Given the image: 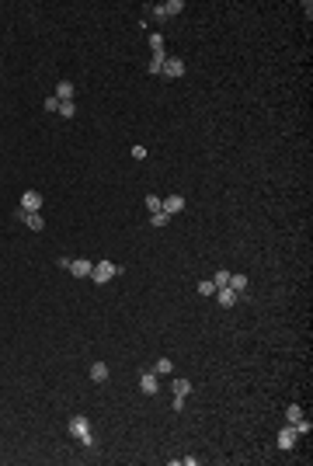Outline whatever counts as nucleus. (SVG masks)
Returning <instances> with one entry per match:
<instances>
[{
  "label": "nucleus",
  "mask_w": 313,
  "mask_h": 466,
  "mask_svg": "<svg viewBox=\"0 0 313 466\" xmlns=\"http://www.w3.org/2000/svg\"><path fill=\"white\" fill-rule=\"evenodd\" d=\"M94 272V261H70V275L74 278H87Z\"/></svg>",
  "instance_id": "nucleus-9"
},
{
  "label": "nucleus",
  "mask_w": 313,
  "mask_h": 466,
  "mask_svg": "<svg viewBox=\"0 0 313 466\" xmlns=\"http://www.w3.org/2000/svg\"><path fill=\"white\" fill-rule=\"evenodd\" d=\"M216 300H220V306H223V310H230V306H236V300H240V296H236L234 289H216Z\"/></svg>",
  "instance_id": "nucleus-11"
},
{
  "label": "nucleus",
  "mask_w": 313,
  "mask_h": 466,
  "mask_svg": "<svg viewBox=\"0 0 313 466\" xmlns=\"http://www.w3.org/2000/svg\"><path fill=\"white\" fill-rule=\"evenodd\" d=\"M164 63H167V52H154V60H150V66H146V70H150V74H160V70H164Z\"/></svg>",
  "instance_id": "nucleus-17"
},
{
  "label": "nucleus",
  "mask_w": 313,
  "mask_h": 466,
  "mask_svg": "<svg viewBox=\"0 0 313 466\" xmlns=\"http://www.w3.org/2000/svg\"><path fill=\"white\" fill-rule=\"evenodd\" d=\"M115 275H122V268H118V264H112V261H94V272H90V278H94L98 286L112 282Z\"/></svg>",
  "instance_id": "nucleus-2"
},
{
  "label": "nucleus",
  "mask_w": 313,
  "mask_h": 466,
  "mask_svg": "<svg viewBox=\"0 0 313 466\" xmlns=\"http://www.w3.org/2000/svg\"><path fill=\"white\" fill-rule=\"evenodd\" d=\"M300 418H303V407H300V404H289V407H286V421L292 424V421H300Z\"/></svg>",
  "instance_id": "nucleus-20"
},
{
  "label": "nucleus",
  "mask_w": 313,
  "mask_h": 466,
  "mask_svg": "<svg viewBox=\"0 0 313 466\" xmlns=\"http://www.w3.org/2000/svg\"><path fill=\"white\" fill-rule=\"evenodd\" d=\"M70 435H74L77 442H84V449H90V446H94V435H90V421H87L84 414H74V418H70Z\"/></svg>",
  "instance_id": "nucleus-1"
},
{
  "label": "nucleus",
  "mask_w": 313,
  "mask_h": 466,
  "mask_svg": "<svg viewBox=\"0 0 313 466\" xmlns=\"http://www.w3.org/2000/svg\"><path fill=\"white\" fill-rule=\"evenodd\" d=\"M60 115H63V118H74V115H77V104H74V101H60Z\"/></svg>",
  "instance_id": "nucleus-23"
},
{
  "label": "nucleus",
  "mask_w": 313,
  "mask_h": 466,
  "mask_svg": "<svg viewBox=\"0 0 313 466\" xmlns=\"http://www.w3.org/2000/svg\"><path fill=\"white\" fill-rule=\"evenodd\" d=\"M292 446H296V432H292V424H289V428H278V449L289 452Z\"/></svg>",
  "instance_id": "nucleus-10"
},
{
  "label": "nucleus",
  "mask_w": 313,
  "mask_h": 466,
  "mask_svg": "<svg viewBox=\"0 0 313 466\" xmlns=\"http://www.w3.org/2000/svg\"><path fill=\"white\" fill-rule=\"evenodd\" d=\"M129 154H132V160H143V156H146V146H140V143H136Z\"/></svg>",
  "instance_id": "nucleus-27"
},
{
  "label": "nucleus",
  "mask_w": 313,
  "mask_h": 466,
  "mask_svg": "<svg viewBox=\"0 0 313 466\" xmlns=\"http://www.w3.org/2000/svg\"><path fill=\"white\" fill-rule=\"evenodd\" d=\"M160 209H164V212H167V216H178V212H181V209H184V195H167V198H164V206H160Z\"/></svg>",
  "instance_id": "nucleus-7"
},
{
  "label": "nucleus",
  "mask_w": 313,
  "mask_h": 466,
  "mask_svg": "<svg viewBox=\"0 0 313 466\" xmlns=\"http://www.w3.org/2000/svg\"><path fill=\"white\" fill-rule=\"evenodd\" d=\"M209 282H212L216 289H226V286H230V272H226V268H220V272H216V275H212Z\"/></svg>",
  "instance_id": "nucleus-15"
},
{
  "label": "nucleus",
  "mask_w": 313,
  "mask_h": 466,
  "mask_svg": "<svg viewBox=\"0 0 313 466\" xmlns=\"http://www.w3.org/2000/svg\"><path fill=\"white\" fill-rule=\"evenodd\" d=\"M160 74H164L167 80H178V77H184V63H181L178 56H170V60L164 63V70H160Z\"/></svg>",
  "instance_id": "nucleus-5"
},
{
  "label": "nucleus",
  "mask_w": 313,
  "mask_h": 466,
  "mask_svg": "<svg viewBox=\"0 0 313 466\" xmlns=\"http://www.w3.org/2000/svg\"><path fill=\"white\" fill-rule=\"evenodd\" d=\"M167 223H170V216H167L164 209H160V212H154V216H150V226H156V230H160V226H167Z\"/></svg>",
  "instance_id": "nucleus-21"
},
{
  "label": "nucleus",
  "mask_w": 313,
  "mask_h": 466,
  "mask_svg": "<svg viewBox=\"0 0 313 466\" xmlns=\"http://www.w3.org/2000/svg\"><path fill=\"white\" fill-rule=\"evenodd\" d=\"M181 10H184L181 0H167V4H156V7H154L156 18H174V14H181Z\"/></svg>",
  "instance_id": "nucleus-4"
},
{
  "label": "nucleus",
  "mask_w": 313,
  "mask_h": 466,
  "mask_svg": "<svg viewBox=\"0 0 313 466\" xmlns=\"http://www.w3.org/2000/svg\"><path fill=\"white\" fill-rule=\"evenodd\" d=\"M292 432H296V435H310V432H313L310 418H300V421H292Z\"/></svg>",
  "instance_id": "nucleus-18"
},
{
  "label": "nucleus",
  "mask_w": 313,
  "mask_h": 466,
  "mask_svg": "<svg viewBox=\"0 0 313 466\" xmlns=\"http://www.w3.org/2000/svg\"><path fill=\"white\" fill-rule=\"evenodd\" d=\"M150 49L154 52H164V35H150Z\"/></svg>",
  "instance_id": "nucleus-25"
},
{
  "label": "nucleus",
  "mask_w": 313,
  "mask_h": 466,
  "mask_svg": "<svg viewBox=\"0 0 313 466\" xmlns=\"http://www.w3.org/2000/svg\"><path fill=\"white\" fill-rule=\"evenodd\" d=\"M198 296H216V286L206 278V282H198Z\"/></svg>",
  "instance_id": "nucleus-24"
},
{
  "label": "nucleus",
  "mask_w": 313,
  "mask_h": 466,
  "mask_svg": "<svg viewBox=\"0 0 313 466\" xmlns=\"http://www.w3.org/2000/svg\"><path fill=\"white\" fill-rule=\"evenodd\" d=\"M18 220H21V223H28V230H46V220H42V216H38V212H24V209H21V212H18Z\"/></svg>",
  "instance_id": "nucleus-8"
},
{
  "label": "nucleus",
  "mask_w": 313,
  "mask_h": 466,
  "mask_svg": "<svg viewBox=\"0 0 313 466\" xmlns=\"http://www.w3.org/2000/svg\"><path fill=\"white\" fill-rule=\"evenodd\" d=\"M90 380H94V383H104V380H108V366H104V362H94V366H90Z\"/></svg>",
  "instance_id": "nucleus-13"
},
{
  "label": "nucleus",
  "mask_w": 313,
  "mask_h": 466,
  "mask_svg": "<svg viewBox=\"0 0 313 466\" xmlns=\"http://www.w3.org/2000/svg\"><path fill=\"white\" fill-rule=\"evenodd\" d=\"M154 372H156V376H170V372H174V362H170V358H156Z\"/></svg>",
  "instance_id": "nucleus-16"
},
{
  "label": "nucleus",
  "mask_w": 313,
  "mask_h": 466,
  "mask_svg": "<svg viewBox=\"0 0 313 466\" xmlns=\"http://www.w3.org/2000/svg\"><path fill=\"white\" fill-rule=\"evenodd\" d=\"M56 98L60 101H74V80H60L56 84Z\"/></svg>",
  "instance_id": "nucleus-12"
},
{
  "label": "nucleus",
  "mask_w": 313,
  "mask_h": 466,
  "mask_svg": "<svg viewBox=\"0 0 313 466\" xmlns=\"http://www.w3.org/2000/svg\"><path fill=\"white\" fill-rule=\"evenodd\" d=\"M226 289H234L236 296H240V292L247 289V275H240V272H236V275H230V286H226Z\"/></svg>",
  "instance_id": "nucleus-14"
},
{
  "label": "nucleus",
  "mask_w": 313,
  "mask_h": 466,
  "mask_svg": "<svg viewBox=\"0 0 313 466\" xmlns=\"http://www.w3.org/2000/svg\"><path fill=\"white\" fill-rule=\"evenodd\" d=\"M192 393V383L188 380H174V396H188Z\"/></svg>",
  "instance_id": "nucleus-22"
},
{
  "label": "nucleus",
  "mask_w": 313,
  "mask_h": 466,
  "mask_svg": "<svg viewBox=\"0 0 313 466\" xmlns=\"http://www.w3.org/2000/svg\"><path fill=\"white\" fill-rule=\"evenodd\" d=\"M46 112H60V98H56V94L46 98Z\"/></svg>",
  "instance_id": "nucleus-26"
},
{
  "label": "nucleus",
  "mask_w": 313,
  "mask_h": 466,
  "mask_svg": "<svg viewBox=\"0 0 313 466\" xmlns=\"http://www.w3.org/2000/svg\"><path fill=\"white\" fill-rule=\"evenodd\" d=\"M140 390H143L146 396H154L156 390H160V376H156V372H140Z\"/></svg>",
  "instance_id": "nucleus-6"
},
{
  "label": "nucleus",
  "mask_w": 313,
  "mask_h": 466,
  "mask_svg": "<svg viewBox=\"0 0 313 466\" xmlns=\"http://www.w3.org/2000/svg\"><path fill=\"white\" fill-rule=\"evenodd\" d=\"M21 209H24V212H38V209H42V195H38L35 188H28V192L21 195Z\"/></svg>",
  "instance_id": "nucleus-3"
},
{
  "label": "nucleus",
  "mask_w": 313,
  "mask_h": 466,
  "mask_svg": "<svg viewBox=\"0 0 313 466\" xmlns=\"http://www.w3.org/2000/svg\"><path fill=\"white\" fill-rule=\"evenodd\" d=\"M143 206H146V209H150V216H154V212H160L164 198H160V195H146V198H143Z\"/></svg>",
  "instance_id": "nucleus-19"
}]
</instances>
